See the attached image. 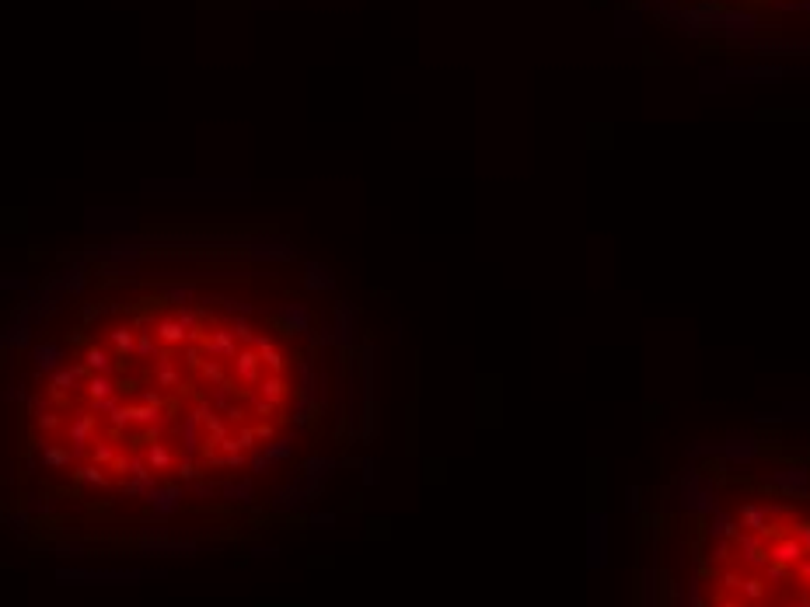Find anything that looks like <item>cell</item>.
I'll use <instances>...</instances> for the list:
<instances>
[{
    "instance_id": "4",
    "label": "cell",
    "mask_w": 810,
    "mask_h": 607,
    "mask_svg": "<svg viewBox=\"0 0 810 607\" xmlns=\"http://www.w3.org/2000/svg\"><path fill=\"white\" fill-rule=\"evenodd\" d=\"M91 454H95L98 464H112V461H116V447H112V443H95Z\"/></svg>"
},
{
    "instance_id": "1",
    "label": "cell",
    "mask_w": 810,
    "mask_h": 607,
    "mask_svg": "<svg viewBox=\"0 0 810 607\" xmlns=\"http://www.w3.org/2000/svg\"><path fill=\"white\" fill-rule=\"evenodd\" d=\"M171 464H175V457H171V450L164 443H150L147 447V468L150 471H168Z\"/></svg>"
},
{
    "instance_id": "6",
    "label": "cell",
    "mask_w": 810,
    "mask_h": 607,
    "mask_svg": "<svg viewBox=\"0 0 810 607\" xmlns=\"http://www.w3.org/2000/svg\"><path fill=\"white\" fill-rule=\"evenodd\" d=\"M88 363H91L95 370H109V356H105L102 349H91V356H88Z\"/></svg>"
},
{
    "instance_id": "5",
    "label": "cell",
    "mask_w": 810,
    "mask_h": 607,
    "mask_svg": "<svg viewBox=\"0 0 810 607\" xmlns=\"http://www.w3.org/2000/svg\"><path fill=\"white\" fill-rule=\"evenodd\" d=\"M91 395H95V398L112 395V381H109V377H95V381H91Z\"/></svg>"
},
{
    "instance_id": "3",
    "label": "cell",
    "mask_w": 810,
    "mask_h": 607,
    "mask_svg": "<svg viewBox=\"0 0 810 607\" xmlns=\"http://www.w3.org/2000/svg\"><path fill=\"white\" fill-rule=\"evenodd\" d=\"M42 461L49 464V468H63V464H70V454L63 450V447H46V454H42Z\"/></svg>"
},
{
    "instance_id": "2",
    "label": "cell",
    "mask_w": 810,
    "mask_h": 607,
    "mask_svg": "<svg viewBox=\"0 0 810 607\" xmlns=\"http://www.w3.org/2000/svg\"><path fill=\"white\" fill-rule=\"evenodd\" d=\"M77 482H84V485H109V475L98 464H88V468L77 471Z\"/></svg>"
}]
</instances>
